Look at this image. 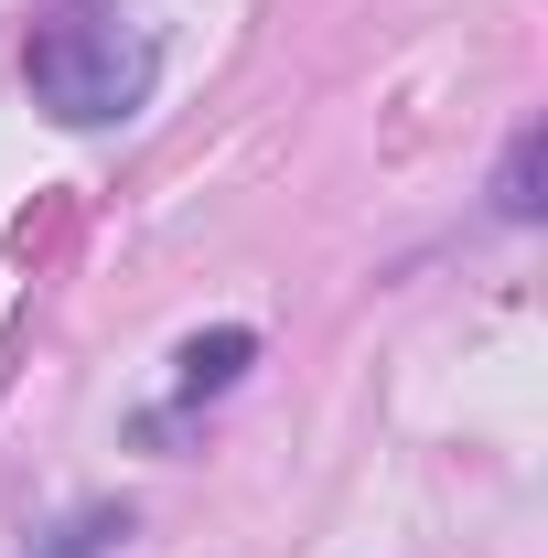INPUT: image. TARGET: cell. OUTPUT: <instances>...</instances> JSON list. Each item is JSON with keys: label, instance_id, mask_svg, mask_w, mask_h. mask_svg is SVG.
I'll list each match as a JSON object with an SVG mask.
<instances>
[{"label": "cell", "instance_id": "cell-1", "mask_svg": "<svg viewBox=\"0 0 548 558\" xmlns=\"http://www.w3.org/2000/svg\"><path fill=\"white\" fill-rule=\"evenodd\" d=\"M22 75H33V97L65 119V130H108V119H130L140 97H151V75H162V44L119 22V11H55L33 44H22Z\"/></svg>", "mask_w": 548, "mask_h": 558}, {"label": "cell", "instance_id": "cell-2", "mask_svg": "<svg viewBox=\"0 0 548 558\" xmlns=\"http://www.w3.org/2000/svg\"><path fill=\"white\" fill-rule=\"evenodd\" d=\"M248 354H259V333H237V323H226V333H194L172 387H183V398H215V387H237V376H248Z\"/></svg>", "mask_w": 548, "mask_h": 558}, {"label": "cell", "instance_id": "cell-3", "mask_svg": "<svg viewBox=\"0 0 548 558\" xmlns=\"http://www.w3.org/2000/svg\"><path fill=\"white\" fill-rule=\"evenodd\" d=\"M119 537H130V515H119V505H86V515H65V526H55L33 558H108Z\"/></svg>", "mask_w": 548, "mask_h": 558}, {"label": "cell", "instance_id": "cell-4", "mask_svg": "<svg viewBox=\"0 0 548 558\" xmlns=\"http://www.w3.org/2000/svg\"><path fill=\"white\" fill-rule=\"evenodd\" d=\"M495 215H538V130H516V150H505V172H495Z\"/></svg>", "mask_w": 548, "mask_h": 558}]
</instances>
